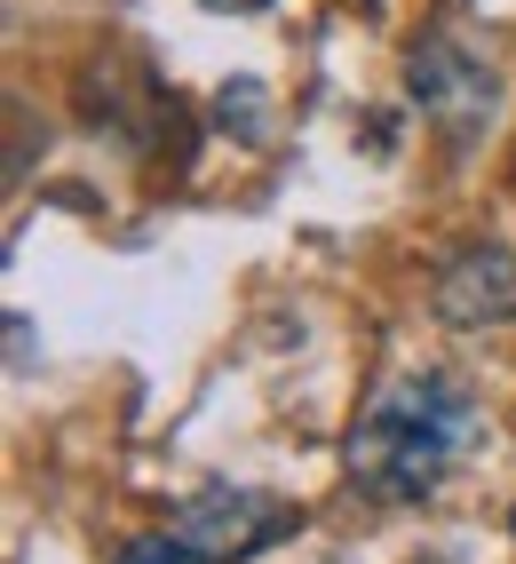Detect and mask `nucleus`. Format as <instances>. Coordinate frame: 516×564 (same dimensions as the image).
I'll use <instances>...</instances> for the list:
<instances>
[{
  "label": "nucleus",
  "mask_w": 516,
  "mask_h": 564,
  "mask_svg": "<svg viewBox=\"0 0 516 564\" xmlns=\"http://www.w3.org/2000/svg\"><path fill=\"white\" fill-rule=\"evenodd\" d=\"M476 430H485V413H476V398L453 373H397V382L358 413L342 462H350V485H365V494L421 501L476 445Z\"/></svg>",
  "instance_id": "1"
},
{
  "label": "nucleus",
  "mask_w": 516,
  "mask_h": 564,
  "mask_svg": "<svg viewBox=\"0 0 516 564\" xmlns=\"http://www.w3.org/2000/svg\"><path fill=\"white\" fill-rule=\"evenodd\" d=\"M294 524H303V509L278 501V494H263V485H215V494H199L191 509L175 517V533L191 541V549H207L215 564H239L254 549L286 541Z\"/></svg>",
  "instance_id": "2"
},
{
  "label": "nucleus",
  "mask_w": 516,
  "mask_h": 564,
  "mask_svg": "<svg viewBox=\"0 0 516 564\" xmlns=\"http://www.w3.org/2000/svg\"><path fill=\"white\" fill-rule=\"evenodd\" d=\"M429 303H437L446 326H508L516 318V254H501V247L453 254L446 271H437Z\"/></svg>",
  "instance_id": "3"
},
{
  "label": "nucleus",
  "mask_w": 516,
  "mask_h": 564,
  "mask_svg": "<svg viewBox=\"0 0 516 564\" xmlns=\"http://www.w3.org/2000/svg\"><path fill=\"white\" fill-rule=\"evenodd\" d=\"M414 104L421 111H437V120H446L453 135H469L476 120H493V72H476L461 48H421L414 56Z\"/></svg>",
  "instance_id": "4"
},
{
  "label": "nucleus",
  "mask_w": 516,
  "mask_h": 564,
  "mask_svg": "<svg viewBox=\"0 0 516 564\" xmlns=\"http://www.w3.org/2000/svg\"><path fill=\"white\" fill-rule=\"evenodd\" d=\"M120 564H215L207 549H191L183 533H143V541H128V556Z\"/></svg>",
  "instance_id": "5"
},
{
  "label": "nucleus",
  "mask_w": 516,
  "mask_h": 564,
  "mask_svg": "<svg viewBox=\"0 0 516 564\" xmlns=\"http://www.w3.org/2000/svg\"><path fill=\"white\" fill-rule=\"evenodd\" d=\"M254 96H263L254 80H231V88H223V104H215V111H223V128L239 120V135H254Z\"/></svg>",
  "instance_id": "6"
},
{
  "label": "nucleus",
  "mask_w": 516,
  "mask_h": 564,
  "mask_svg": "<svg viewBox=\"0 0 516 564\" xmlns=\"http://www.w3.org/2000/svg\"><path fill=\"white\" fill-rule=\"evenodd\" d=\"M199 9H215V17H223V9H231V17H246V9H271V0H199Z\"/></svg>",
  "instance_id": "7"
}]
</instances>
